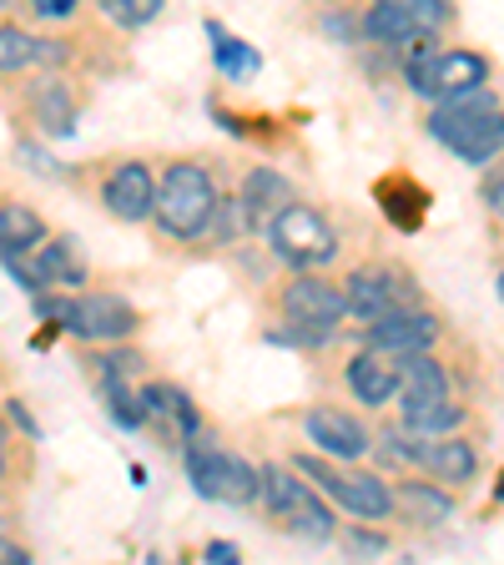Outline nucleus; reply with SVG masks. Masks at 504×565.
I'll return each instance as SVG.
<instances>
[{
  "mask_svg": "<svg viewBox=\"0 0 504 565\" xmlns=\"http://www.w3.org/2000/svg\"><path fill=\"white\" fill-rule=\"evenodd\" d=\"M484 207H490L494 217L504 223V167H494V172L484 177Z\"/></svg>",
  "mask_w": 504,
  "mask_h": 565,
  "instance_id": "obj_31",
  "label": "nucleus"
},
{
  "mask_svg": "<svg viewBox=\"0 0 504 565\" xmlns=\"http://www.w3.org/2000/svg\"><path fill=\"white\" fill-rule=\"evenodd\" d=\"M0 561H6V565H25V561H31V555H25V551H21V545H11V541H0Z\"/></svg>",
  "mask_w": 504,
  "mask_h": 565,
  "instance_id": "obj_36",
  "label": "nucleus"
},
{
  "mask_svg": "<svg viewBox=\"0 0 504 565\" xmlns=\"http://www.w3.org/2000/svg\"><path fill=\"white\" fill-rule=\"evenodd\" d=\"M41 243H46V223L21 202H6L0 207V253H35Z\"/></svg>",
  "mask_w": 504,
  "mask_h": 565,
  "instance_id": "obj_21",
  "label": "nucleus"
},
{
  "mask_svg": "<svg viewBox=\"0 0 504 565\" xmlns=\"http://www.w3.org/2000/svg\"><path fill=\"white\" fill-rule=\"evenodd\" d=\"M253 217H247V207H243V192L237 198H223L217 202V217H212V233H217V243H233L237 237V227H247Z\"/></svg>",
  "mask_w": 504,
  "mask_h": 565,
  "instance_id": "obj_28",
  "label": "nucleus"
},
{
  "mask_svg": "<svg viewBox=\"0 0 504 565\" xmlns=\"http://www.w3.org/2000/svg\"><path fill=\"white\" fill-rule=\"evenodd\" d=\"M343 294H348V313L353 318L378 323V318L399 313V308H414L419 288H414L409 273H399V268H358Z\"/></svg>",
  "mask_w": 504,
  "mask_h": 565,
  "instance_id": "obj_9",
  "label": "nucleus"
},
{
  "mask_svg": "<svg viewBox=\"0 0 504 565\" xmlns=\"http://www.w3.org/2000/svg\"><path fill=\"white\" fill-rule=\"evenodd\" d=\"M101 198L121 223H141V217H152V207H157V182L141 162H127V167H117V172L106 177Z\"/></svg>",
  "mask_w": 504,
  "mask_h": 565,
  "instance_id": "obj_14",
  "label": "nucleus"
},
{
  "mask_svg": "<svg viewBox=\"0 0 504 565\" xmlns=\"http://www.w3.org/2000/svg\"><path fill=\"white\" fill-rule=\"evenodd\" d=\"M217 202L223 198H217L212 177L202 172L197 162H172L162 172L152 217L167 237H176V243H197V237L212 227V217H217Z\"/></svg>",
  "mask_w": 504,
  "mask_h": 565,
  "instance_id": "obj_2",
  "label": "nucleus"
},
{
  "mask_svg": "<svg viewBox=\"0 0 504 565\" xmlns=\"http://www.w3.org/2000/svg\"><path fill=\"white\" fill-rule=\"evenodd\" d=\"M187 475L192 490L202 500H217V505H253L262 494V470H253L247 459L227 455V449H187Z\"/></svg>",
  "mask_w": 504,
  "mask_h": 565,
  "instance_id": "obj_5",
  "label": "nucleus"
},
{
  "mask_svg": "<svg viewBox=\"0 0 504 565\" xmlns=\"http://www.w3.org/2000/svg\"><path fill=\"white\" fill-rule=\"evenodd\" d=\"M323 25H329V31H333V41H353V35H348V21H343V15H329V21H323Z\"/></svg>",
  "mask_w": 504,
  "mask_h": 565,
  "instance_id": "obj_37",
  "label": "nucleus"
},
{
  "mask_svg": "<svg viewBox=\"0 0 504 565\" xmlns=\"http://www.w3.org/2000/svg\"><path fill=\"white\" fill-rule=\"evenodd\" d=\"M303 429H308V439L333 459H364L368 445H374L364 424L353 419V414H343V409H308Z\"/></svg>",
  "mask_w": 504,
  "mask_h": 565,
  "instance_id": "obj_13",
  "label": "nucleus"
},
{
  "mask_svg": "<svg viewBox=\"0 0 504 565\" xmlns=\"http://www.w3.org/2000/svg\"><path fill=\"white\" fill-rule=\"evenodd\" d=\"M101 394H106V414H111L121 429H141V424H147V404H141V394L127 388V379H101Z\"/></svg>",
  "mask_w": 504,
  "mask_h": 565,
  "instance_id": "obj_25",
  "label": "nucleus"
},
{
  "mask_svg": "<svg viewBox=\"0 0 504 565\" xmlns=\"http://www.w3.org/2000/svg\"><path fill=\"white\" fill-rule=\"evenodd\" d=\"M31 111H35V121H41V131H51V137H71V131H76V102H71L56 82H46L31 96Z\"/></svg>",
  "mask_w": 504,
  "mask_h": 565,
  "instance_id": "obj_24",
  "label": "nucleus"
},
{
  "mask_svg": "<svg viewBox=\"0 0 504 565\" xmlns=\"http://www.w3.org/2000/svg\"><path fill=\"white\" fill-rule=\"evenodd\" d=\"M141 404H147V419L167 424L176 439H197V429H202L197 404H192L182 388H172V384H147V388H141Z\"/></svg>",
  "mask_w": 504,
  "mask_h": 565,
  "instance_id": "obj_17",
  "label": "nucleus"
},
{
  "mask_svg": "<svg viewBox=\"0 0 504 565\" xmlns=\"http://www.w3.org/2000/svg\"><path fill=\"white\" fill-rule=\"evenodd\" d=\"M11 419H15V424H21L25 435H35V419H31V414H25V409H21V404H11Z\"/></svg>",
  "mask_w": 504,
  "mask_h": 565,
  "instance_id": "obj_38",
  "label": "nucleus"
},
{
  "mask_svg": "<svg viewBox=\"0 0 504 565\" xmlns=\"http://www.w3.org/2000/svg\"><path fill=\"white\" fill-rule=\"evenodd\" d=\"M0 470H6V459H0Z\"/></svg>",
  "mask_w": 504,
  "mask_h": 565,
  "instance_id": "obj_40",
  "label": "nucleus"
},
{
  "mask_svg": "<svg viewBox=\"0 0 504 565\" xmlns=\"http://www.w3.org/2000/svg\"><path fill=\"white\" fill-rule=\"evenodd\" d=\"M435 343H439V318L423 313V308H399V313L368 323V349L394 353V359L423 353V349H435Z\"/></svg>",
  "mask_w": 504,
  "mask_h": 565,
  "instance_id": "obj_11",
  "label": "nucleus"
},
{
  "mask_svg": "<svg viewBox=\"0 0 504 565\" xmlns=\"http://www.w3.org/2000/svg\"><path fill=\"white\" fill-rule=\"evenodd\" d=\"M414 11V21H419V31L423 35H435V31H444V21H449V0H404Z\"/></svg>",
  "mask_w": 504,
  "mask_h": 565,
  "instance_id": "obj_29",
  "label": "nucleus"
},
{
  "mask_svg": "<svg viewBox=\"0 0 504 565\" xmlns=\"http://www.w3.org/2000/svg\"><path fill=\"white\" fill-rule=\"evenodd\" d=\"M348 388L368 404V409L399 399V364H388L378 349L358 353V359H348Z\"/></svg>",
  "mask_w": 504,
  "mask_h": 565,
  "instance_id": "obj_16",
  "label": "nucleus"
},
{
  "mask_svg": "<svg viewBox=\"0 0 504 565\" xmlns=\"http://www.w3.org/2000/svg\"><path fill=\"white\" fill-rule=\"evenodd\" d=\"M348 551L353 555H384L388 541L378 535V530H353V535H348Z\"/></svg>",
  "mask_w": 504,
  "mask_h": 565,
  "instance_id": "obj_32",
  "label": "nucleus"
},
{
  "mask_svg": "<svg viewBox=\"0 0 504 565\" xmlns=\"http://www.w3.org/2000/svg\"><path fill=\"white\" fill-rule=\"evenodd\" d=\"M207 561H217V565H233V561H237V545H227V541H212V545H207Z\"/></svg>",
  "mask_w": 504,
  "mask_h": 565,
  "instance_id": "obj_35",
  "label": "nucleus"
},
{
  "mask_svg": "<svg viewBox=\"0 0 504 565\" xmlns=\"http://www.w3.org/2000/svg\"><path fill=\"white\" fill-rule=\"evenodd\" d=\"M96 6H101V11L111 15L117 25H131V31H137V25H147V21H157V15H162L167 0H96Z\"/></svg>",
  "mask_w": 504,
  "mask_h": 565,
  "instance_id": "obj_27",
  "label": "nucleus"
},
{
  "mask_svg": "<svg viewBox=\"0 0 504 565\" xmlns=\"http://www.w3.org/2000/svg\"><path fill=\"white\" fill-rule=\"evenodd\" d=\"M414 465L429 470L435 480H449V484L474 480V449H470V439H454V435L414 439Z\"/></svg>",
  "mask_w": 504,
  "mask_h": 565,
  "instance_id": "obj_15",
  "label": "nucleus"
},
{
  "mask_svg": "<svg viewBox=\"0 0 504 565\" xmlns=\"http://www.w3.org/2000/svg\"><path fill=\"white\" fill-rule=\"evenodd\" d=\"M268 247L278 253L288 268H298V273H313V268H323V263H333V253H339V237H333V227H329V217L323 212H313V207H288L278 212L268 223Z\"/></svg>",
  "mask_w": 504,
  "mask_h": 565,
  "instance_id": "obj_4",
  "label": "nucleus"
},
{
  "mask_svg": "<svg viewBox=\"0 0 504 565\" xmlns=\"http://www.w3.org/2000/svg\"><path fill=\"white\" fill-rule=\"evenodd\" d=\"M31 6H35L41 15H51V21H56V15H71V11H76V0H31Z\"/></svg>",
  "mask_w": 504,
  "mask_h": 565,
  "instance_id": "obj_34",
  "label": "nucleus"
},
{
  "mask_svg": "<svg viewBox=\"0 0 504 565\" xmlns=\"http://www.w3.org/2000/svg\"><path fill=\"white\" fill-rule=\"evenodd\" d=\"M298 470L318 484V490H329L343 510H353L358 520H388L394 515V490H388L378 475H353V470H333L323 459H298Z\"/></svg>",
  "mask_w": 504,
  "mask_h": 565,
  "instance_id": "obj_7",
  "label": "nucleus"
},
{
  "mask_svg": "<svg viewBox=\"0 0 504 565\" xmlns=\"http://www.w3.org/2000/svg\"><path fill=\"white\" fill-rule=\"evenodd\" d=\"M399 409H404V424L414 435H423V424L435 419L439 409L449 404V379H444V364L423 353H404L399 359Z\"/></svg>",
  "mask_w": 504,
  "mask_h": 565,
  "instance_id": "obj_8",
  "label": "nucleus"
},
{
  "mask_svg": "<svg viewBox=\"0 0 504 565\" xmlns=\"http://www.w3.org/2000/svg\"><path fill=\"white\" fill-rule=\"evenodd\" d=\"M262 494H268L272 515L288 530H298L303 541H329L333 535V510L323 505L303 480H293L282 465H262Z\"/></svg>",
  "mask_w": 504,
  "mask_h": 565,
  "instance_id": "obj_6",
  "label": "nucleus"
},
{
  "mask_svg": "<svg viewBox=\"0 0 504 565\" xmlns=\"http://www.w3.org/2000/svg\"><path fill=\"white\" fill-rule=\"evenodd\" d=\"M21 157H25V167H31V172H46V177H61V167L51 162L46 152H35V141H21Z\"/></svg>",
  "mask_w": 504,
  "mask_h": 565,
  "instance_id": "obj_33",
  "label": "nucleus"
},
{
  "mask_svg": "<svg viewBox=\"0 0 504 565\" xmlns=\"http://www.w3.org/2000/svg\"><path fill=\"white\" fill-rule=\"evenodd\" d=\"M41 61V41L25 35L21 25H0V76H11V71H25Z\"/></svg>",
  "mask_w": 504,
  "mask_h": 565,
  "instance_id": "obj_26",
  "label": "nucleus"
},
{
  "mask_svg": "<svg viewBox=\"0 0 504 565\" xmlns=\"http://www.w3.org/2000/svg\"><path fill=\"white\" fill-rule=\"evenodd\" d=\"M207 35H212V51H217V71H223V76L247 82V76H258L262 71V56L253 46H243L237 35H227L223 21H207Z\"/></svg>",
  "mask_w": 504,
  "mask_h": 565,
  "instance_id": "obj_22",
  "label": "nucleus"
},
{
  "mask_svg": "<svg viewBox=\"0 0 504 565\" xmlns=\"http://www.w3.org/2000/svg\"><path fill=\"white\" fill-rule=\"evenodd\" d=\"M500 294H504V273H500Z\"/></svg>",
  "mask_w": 504,
  "mask_h": 565,
  "instance_id": "obj_39",
  "label": "nucleus"
},
{
  "mask_svg": "<svg viewBox=\"0 0 504 565\" xmlns=\"http://www.w3.org/2000/svg\"><path fill=\"white\" fill-rule=\"evenodd\" d=\"M137 323H141L137 308L121 303L117 294H92V298H76V318H71L66 333L92 343H111V339H127Z\"/></svg>",
  "mask_w": 504,
  "mask_h": 565,
  "instance_id": "obj_12",
  "label": "nucleus"
},
{
  "mask_svg": "<svg viewBox=\"0 0 504 565\" xmlns=\"http://www.w3.org/2000/svg\"><path fill=\"white\" fill-rule=\"evenodd\" d=\"M35 268H41L46 282H61V288H76L86 278V263L71 253L66 237H46V243L35 247Z\"/></svg>",
  "mask_w": 504,
  "mask_h": 565,
  "instance_id": "obj_23",
  "label": "nucleus"
},
{
  "mask_svg": "<svg viewBox=\"0 0 504 565\" xmlns=\"http://www.w3.org/2000/svg\"><path fill=\"white\" fill-rule=\"evenodd\" d=\"M394 505H399L404 520H414V525H444V520L454 515V500L429 480H409L399 494H394Z\"/></svg>",
  "mask_w": 504,
  "mask_h": 565,
  "instance_id": "obj_20",
  "label": "nucleus"
},
{
  "mask_svg": "<svg viewBox=\"0 0 504 565\" xmlns=\"http://www.w3.org/2000/svg\"><path fill=\"white\" fill-rule=\"evenodd\" d=\"M288 182H282L278 172H268V167H258V172H247V182H243V207H247V217L268 233V223L278 217L282 207H288Z\"/></svg>",
  "mask_w": 504,
  "mask_h": 565,
  "instance_id": "obj_19",
  "label": "nucleus"
},
{
  "mask_svg": "<svg viewBox=\"0 0 504 565\" xmlns=\"http://www.w3.org/2000/svg\"><path fill=\"white\" fill-rule=\"evenodd\" d=\"M404 76H409V92L429 96V102H454V96L480 92L490 76V61L474 51H435L419 41L414 56L404 61Z\"/></svg>",
  "mask_w": 504,
  "mask_h": 565,
  "instance_id": "obj_3",
  "label": "nucleus"
},
{
  "mask_svg": "<svg viewBox=\"0 0 504 565\" xmlns=\"http://www.w3.org/2000/svg\"><path fill=\"white\" fill-rule=\"evenodd\" d=\"M96 369H101V379H127V374H137L141 369V353L137 349H111V353H101V359H96Z\"/></svg>",
  "mask_w": 504,
  "mask_h": 565,
  "instance_id": "obj_30",
  "label": "nucleus"
},
{
  "mask_svg": "<svg viewBox=\"0 0 504 565\" xmlns=\"http://www.w3.org/2000/svg\"><path fill=\"white\" fill-rule=\"evenodd\" d=\"M429 137L444 141L459 162L484 167L504 152V111L494 96L470 92L454 96V102H439L435 117H429Z\"/></svg>",
  "mask_w": 504,
  "mask_h": 565,
  "instance_id": "obj_1",
  "label": "nucleus"
},
{
  "mask_svg": "<svg viewBox=\"0 0 504 565\" xmlns=\"http://www.w3.org/2000/svg\"><path fill=\"white\" fill-rule=\"evenodd\" d=\"M364 41H378V46H414V41H423L419 21H414V11L404 6V0H374V11L364 15Z\"/></svg>",
  "mask_w": 504,
  "mask_h": 565,
  "instance_id": "obj_18",
  "label": "nucleus"
},
{
  "mask_svg": "<svg viewBox=\"0 0 504 565\" xmlns=\"http://www.w3.org/2000/svg\"><path fill=\"white\" fill-rule=\"evenodd\" d=\"M282 308H288V323L333 333L343 318H348V294L329 288L323 278H293L288 288H282Z\"/></svg>",
  "mask_w": 504,
  "mask_h": 565,
  "instance_id": "obj_10",
  "label": "nucleus"
}]
</instances>
